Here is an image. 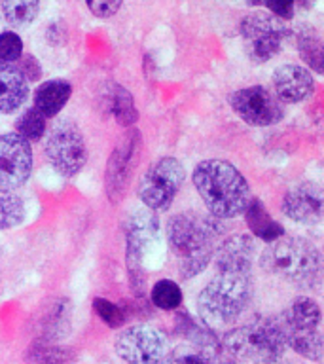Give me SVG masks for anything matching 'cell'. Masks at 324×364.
Listing matches in <instances>:
<instances>
[{"label": "cell", "mask_w": 324, "mask_h": 364, "mask_svg": "<svg viewBox=\"0 0 324 364\" xmlns=\"http://www.w3.org/2000/svg\"><path fill=\"white\" fill-rule=\"evenodd\" d=\"M243 215L250 232L254 233L256 237H260L261 241L273 243V241H277L284 235V228L277 220H273V216L269 215V210L266 209V205L261 203L260 199L250 198L249 205L244 207Z\"/></svg>", "instance_id": "44dd1931"}, {"label": "cell", "mask_w": 324, "mask_h": 364, "mask_svg": "<svg viewBox=\"0 0 324 364\" xmlns=\"http://www.w3.org/2000/svg\"><path fill=\"white\" fill-rule=\"evenodd\" d=\"M216 272L250 273L254 260V241L247 233H237L224 239L216 247Z\"/></svg>", "instance_id": "2e32d148"}, {"label": "cell", "mask_w": 324, "mask_h": 364, "mask_svg": "<svg viewBox=\"0 0 324 364\" xmlns=\"http://www.w3.org/2000/svg\"><path fill=\"white\" fill-rule=\"evenodd\" d=\"M136 133L131 136H125L122 144L108 158L107 178H104V188H107L108 199L110 201H119L125 192V186L129 184L131 171H133V159H135L136 150Z\"/></svg>", "instance_id": "5bb4252c"}, {"label": "cell", "mask_w": 324, "mask_h": 364, "mask_svg": "<svg viewBox=\"0 0 324 364\" xmlns=\"http://www.w3.org/2000/svg\"><path fill=\"white\" fill-rule=\"evenodd\" d=\"M33 171V150L16 133L0 135V192H16Z\"/></svg>", "instance_id": "7c38bea8"}, {"label": "cell", "mask_w": 324, "mask_h": 364, "mask_svg": "<svg viewBox=\"0 0 324 364\" xmlns=\"http://www.w3.org/2000/svg\"><path fill=\"white\" fill-rule=\"evenodd\" d=\"M28 82L14 63L0 61V114H11L25 105Z\"/></svg>", "instance_id": "e0dca14e"}, {"label": "cell", "mask_w": 324, "mask_h": 364, "mask_svg": "<svg viewBox=\"0 0 324 364\" xmlns=\"http://www.w3.org/2000/svg\"><path fill=\"white\" fill-rule=\"evenodd\" d=\"M294 4L301 6L303 10H309V8H313V6H315V0H294Z\"/></svg>", "instance_id": "e575fe53"}, {"label": "cell", "mask_w": 324, "mask_h": 364, "mask_svg": "<svg viewBox=\"0 0 324 364\" xmlns=\"http://www.w3.org/2000/svg\"><path fill=\"white\" fill-rule=\"evenodd\" d=\"M72 95V85L67 80H48L34 91V107L44 118H53L61 112Z\"/></svg>", "instance_id": "ffe728a7"}, {"label": "cell", "mask_w": 324, "mask_h": 364, "mask_svg": "<svg viewBox=\"0 0 324 364\" xmlns=\"http://www.w3.org/2000/svg\"><path fill=\"white\" fill-rule=\"evenodd\" d=\"M323 190L315 182H301L284 193L283 213L300 224H317L323 218Z\"/></svg>", "instance_id": "4fadbf2b"}, {"label": "cell", "mask_w": 324, "mask_h": 364, "mask_svg": "<svg viewBox=\"0 0 324 364\" xmlns=\"http://www.w3.org/2000/svg\"><path fill=\"white\" fill-rule=\"evenodd\" d=\"M16 63V67L19 68V73L23 74V78L27 80V82H36V80H40V76H42V67H40V63L36 57L28 55V53L25 55V53H23Z\"/></svg>", "instance_id": "836d02e7"}, {"label": "cell", "mask_w": 324, "mask_h": 364, "mask_svg": "<svg viewBox=\"0 0 324 364\" xmlns=\"http://www.w3.org/2000/svg\"><path fill=\"white\" fill-rule=\"evenodd\" d=\"M101 108L119 125H133L139 119L135 101L124 85L107 82L101 90Z\"/></svg>", "instance_id": "d6986e66"}, {"label": "cell", "mask_w": 324, "mask_h": 364, "mask_svg": "<svg viewBox=\"0 0 324 364\" xmlns=\"http://www.w3.org/2000/svg\"><path fill=\"white\" fill-rule=\"evenodd\" d=\"M169 351L163 332L148 324H135L116 340V353L127 364H159Z\"/></svg>", "instance_id": "30bf717a"}, {"label": "cell", "mask_w": 324, "mask_h": 364, "mask_svg": "<svg viewBox=\"0 0 324 364\" xmlns=\"http://www.w3.org/2000/svg\"><path fill=\"white\" fill-rule=\"evenodd\" d=\"M267 273L298 287H313L320 277V252L303 237H281L260 256Z\"/></svg>", "instance_id": "5b68a950"}, {"label": "cell", "mask_w": 324, "mask_h": 364, "mask_svg": "<svg viewBox=\"0 0 324 364\" xmlns=\"http://www.w3.org/2000/svg\"><path fill=\"white\" fill-rule=\"evenodd\" d=\"M249 6H261L271 11V16L288 21L294 16V0H247Z\"/></svg>", "instance_id": "1f68e13d"}, {"label": "cell", "mask_w": 324, "mask_h": 364, "mask_svg": "<svg viewBox=\"0 0 324 364\" xmlns=\"http://www.w3.org/2000/svg\"><path fill=\"white\" fill-rule=\"evenodd\" d=\"M252 298L250 273L216 272L198 296V313L209 328H224L235 323Z\"/></svg>", "instance_id": "277c9868"}, {"label": "cell", "mask_w": 324, "mask_h": 364, "mask_svg": "<svg viewBox=\"0 0 324 364\" xmlns=\"http://www.w3.org/2000/svg\"><path fill=\"white\" fill-rule=\"evenodd\" d=\"M286 346L292 347L298 355L307 360L320 363L323 360V334L320 330L313 332H284Z\"/></svg>", "instance_id": "d4e9b609"}, {"label": "cell", "mask_w": 324, "mask_h": 364, "mask_svg": "<svg viewBox=\"0 0 324 364\" xmlns=\"http://www.w3.org/2000/svg\"><path fill=\"white\" fill-rule=\"evenodd\" d=\"M93 309L101 317V321L110 328H119L125 323V313L122 311V307L112 304V301L104 300V298H95L93 300Z\"/></svg>", "instance_id": "f546056e"}, {"label": "cell", "mask_w": 324, "mask_h": 364, "mask_svg": "<svg viewBox=\"0 0 324 364\" xmlns=\"http://www.w3.org/2000/svg\"><path fill=\"white\" fill-rule=\"evenodd\" d=\"M241 36H243L247 55L254 63H267L283 50V42L290 36L288 25L271 16V14H249L241 21Z\"/></svg>", "instance_id": "ba28073f"}, {"label": "cell", "mask_w": 324, "mask_h": 364, "mask_svg": "<svg viewBox=\"0 0 324 364\" xmlns=\"http://www.w3.org/2000/svg\"><path fill=\"white\" fill-rule=\"evenodd\" d=\"M275 97L281 102H301L315 91V80L307 68L300 65H281L273 73Z\"/></svg>", "instance_id": "9a60e30c"}, {"label": "cell", "mask_w": 324, "mask_h": 364, "mask_svg": "<svg viewBox=\"0 0 324 364\" xmlns=\"http://www.w3.org/2000/svg\"><path fill=\"white\" fill-rule=\"evenodd\" d=\"M152 304L163 311H175L182 304V290L173 279H161L152 287L150 292Z\"/></svg>", "instance_id": "4316f807"}, {"label": "cell", "mask_w": 324, "mask_h": 364, "mask_svg": "<svg viewBox=\"0 0 324 364\" xmlns=\"http://www.w3.org/2000/svg\"><path fill=\"white\" fill-rule=\"evenodd\" d=\"M192 181L207 210L220 220L243 215L250 201L247 178L235 165L224 159H205L198 164Z\"/></svg>", "instance_id": "7a4b0ae2"}, {"label": "cell", "mask_w": 324, "mask_h": 364, "mask_svg": "<svg viewBox=\"0 0 324 364\" xmlns=\"http://www.w3.org/2000/svg\"><path fill=\"white\" fill-rule=\"evenodd\" d=\"M45 133V118L36 110V108H27L25 112L16 119V135L31 144V142L40 141Z\"/></svg>", "instance_id": "f1b7e54d"}, {"label": "cell", "mask_w": 324, "mask_h": 364, "mask_svg": "<svg viewBox=\"0 0 324 364\" xmlns=\"http://www.w3.org/2000/svg\"><path fill=\"white\" fill-rule=\"evenodd\" d=\"M209 346H184L169 349L159 364H222L218 351Z\"/></svg>", "instance_id": "cb8c5ba5"}, {"label": "cell", "mask_w": 324, "mask_h": 364, "mask_svg": "<svg viewBox=\"0 0 324 364\" xmlns=\"http://www.w3.org/2000/svg\"><path fill=\"white\" fill-rule=\"evenodd\" d=\"M23 55V40L14 31L0 34V61L16 63Z\"/></svg>", "instance_id": "4dcf8cb0"}, {"label": "cell", "mask_w": 324, "mask_h": 364, "mask_svg": "<svg viewBox=\"0 0 324 364\" xmlns=\"http://www.w3.org/2000/svg\"><path fill=\"white\" fill-rule=\"evenodd\" d=\"M222 353L232 360L252 364L283 363L286 340L279 317H260L227 330L220 340Z\"/></svg>", "instance_id": "3957f363"}, {"label": "cell", "mask_w": 324, "mask_h": 364, "mask_svg": "<svg viewBox=\"0 0 324 364\" xmlns=\"http://www.w3.org/2000/svg\"><path fill=\"white\" fill-rule=\"evenodd\" d=\"M125 232V264L129 281L139 298L146 289V264L159 243V220L150 209H135L127 216Z\"/></svg>", "instance_id": "8992f818"}, {"label": "cell", "mask_w": 324, "mask_h": 364, "mask_svg": "<svg viewBox=\"0 0 324 364\" xmlns=\"http://www.w3.org/2000/svg\"><path fill=\"white\" fill-rule=\"evenodd\" d=\"M230 107L244 124L256 127L275 125L284 116L283 102L264 85H250L237 90L230 97Z\"/></svg>", "instance_id": "8fae6325"}, {"label": "cell", "mask_w": 324, "mask_h": 364, "mask_svg": "<svg viewBox=\"0 0 324 364\" xmlns=\"http://www.w3.org/2000/svg\"><path fill=\"white\" fill-rule=\"evenodd\" d=\"M25 218V203L16 192H0V230L19 226Z\"/></svg>", "instance_id": "83f0119b"}, {"label": "cell", "mask_w": 324, "mask_h": 364, "mask_svg": "<svg viewBox=\"0 0 324 364\" xmlns=\"http://www.w3.org/2000/svg\"><path fill=\"white\" fill-rule=\"evenodd\" d=\"M184 167L176 158H161L146 169L139 181V199L152 213L167 210L184 182Z\"/></svg>", "instance_id": "52a82bcc"}, {"label": "cell", "mask_w": 324, "mask_h": 364, "mask_svg": "<svg viewBox=\"0 0 324 364\" xmlns=\"http://www.w3.org/2000/svg\"><path fill=\"white\" fill-rule=\"evenodd\" d=\"M122 2L124 0H85V4H87L91 14L101 17V19H108V17L116 16L119 8H122Z\"/></svg>", "instance_id": "d6a6232c"}, {"label": "cell", "mask_w": 324, "mask_h": 364, "mask_svg": "<svg viewBox=\"0 0 324 364\" xmlns=\"http://www.w3.org/2000/svg\"><path fill=\"white\" fill-rule=\"evenodd\" d=\"M45 158L51 167L63 176L78 175L87 161V146L84 133L68 119H63L53 125V129L45 141Z\"/></svg>", "instance_id": "9c48e42d"}, {"label": "cell", "mask_w": 324, "mask_h": 364, "mask_svg": "<svg viewBox=\"0 0 324 364\" xmlns=\"http://www.w3.org/2000/svg\"><path fill=\"white\" fill-rule=\"evenodd\" d=\"M27 358L33 364H70L76 360L72 347L57 346L55 341L40 338L31 346Z\"/></svg>", "instance_id": "603a6c76"}, {"label": "cell", "mask_w": 324, "mask_h": 364, "mask_svg": "<svg viewBox=\"0 0 324 364\" xmlns=\"http://www.w3.org/2000/svg\"><path fill=\"white\" fill-rule=\"evenodd\" d=\"M279 318H281L284 332H313V330H320L323 313L317 301L300 296L292 300L288 309Z\"/></svg>", "instance_id": "ac0fdd59"}, {"label": "cell", "mask_w": 324, "mask_h": 364, "mask_svg": "<svg viewBox=\"0 0 324 364\" xmlns=\"http://www.w3.org/2000/svg\"><path fill=\"white\" fill-rule=\"evenodd\" d=\"M296 44H298V51L300 57L303 59L307 67L313 68L317 74L324 73V50L323 40L318 36V33L313 27H300L296 31Z\"/></svg>", "instance_id": "7402d4cb"}, {"label": "cell", "mask_w": 324, "mask_h": 364, "mask_svg": "<svg viewBox=\"0 0 324 364\" xmlns=\"http://www.w3.org/2000/svg\"><path fill=\"white\" fill-rule=\"evenodd\" d=\"M171 252L182 279H192L209 266L220 241L224 226L220 218L180 213L171 216L165 226Z\"/></svg>", "instance_id": "6da1fadb"}, {"label": "cell", "mask_w": 324, "mask_h": 364, "mask_svg": "<svg viewBox=\"0 0 324 364\" xmlns=\"http://www.w3.org/2000/svg\"><path fill=\"white\" fill-rule=\"evenodd\" d=\"M40 0H2V16L11 27H27L38 14Z\"/></svg>", "instance_id": "484cf974"}]
</instances>
